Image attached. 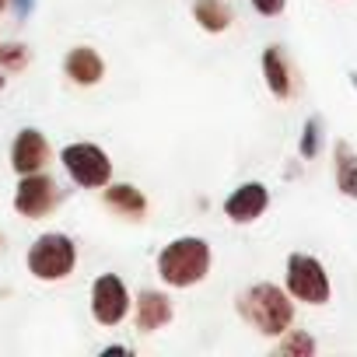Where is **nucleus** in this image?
I'll use <instances>...</instances> for the list:
<instances>
[{"label": "nucleus", "mask_w": 357, "mask_h": 357, "mask_svg": "<svg viewBox=\"0 0 357 357\" xmlns=\"http://www.w3.org/2000/svg\"><path fill=\"white\" fill-rule=\"evenodd\" d=\"M238 308H242V315H245L259 333H266V336L284 333V329L291 326V319H294V308H291L287 294H284L280 287H273V284H256L252 291H245V294L238 298Z\"/></svg>", "instance_id": "f257e3e1"}, {"label": "nucleus", "mask_w": 357, "mask_h": 357, "mask_svg": "<svg viewBox=\"0 0 357 357\" xmlns=\"http://www.w3.org/2000/svg\"><path fill=\"white\" fill-rule=\"evenodd\" d=\"M207 266H211V249L200 238H178L158 256L161 280H168L175 287H190V284L204 280Z\"/></svg>", "instance_id": "f03ea898"}, {"label": "nucleus", "mask_w": 357, "mask_h": 357, "mask_svg": "<svg viewBox=\"0 0 357 357\" xmlns=\"http://www.w3.org/2000/svg\"><path fill=\"white\" fill-rule=\"evenodd\" d=\"M29 270L39 280H63L74 270V245L67 235H43L29 252Z\"/></svg>", "instance_id": "7ed1b4c3"}, {"label": "nucleus", "mask_w": 357, "mask_h": 357, "mask_svg": "<svg viewBox=\"0 0 357 357\" xmlns=\"http://www.w3.org/2000/svg\"><path fill=\"white\" fill-rule=\"evenodd\" d=\"M287 287L298 301H308V305H322L329 301V280H326V270L319 259L312 256H291L287 263Z\"/></svg>", "instance_id": "20e7f679"}, {"label": "nucleus", "mask_w": 357, "mask_h": 357, "mask_svg": "<svg viewBox=\"0 0 357 357\" xmlns=\"http://www.w3.org/2000/svg\"><path fill=\"white\" fill-rule=\"evenodd\" d=\"M63 165H67V172L77 186H105L109 172H112L109 158L95 144H70L63 151Z\"/></svg>", "instance_id": "39448f33"}, {"label": "nucleus", "mask_w": 357, "mask_h": 357, "mask_svg": "<svg viewBox=\"0 0 357 357\" xmlns=\"http://www.w3.org/2000/svg\"><path fill=\"white\" fill-rule=\"evenodd\" d=\"M126 308H130V298H126L123 280L119 277H98V284L91 291V312H95V319L102 326H116V322H123Z\"/></svg>", "instance_id": "423d86ee"}, {"label": "nucleus", "mask_w": 357, "mask_h": 357, "mask_svg": "<svg viewBox=\"0 0 357 357\" xmlns=\"http://www.w3.org/2000/svg\"><path fill=\"white\" fill-rule=\"evenodd\" d=\"M15 207L18 214L25 218H46L53 207H56V183L46 175H29L25 183L18 186V197H15Z\"/></svg>", "instance_id": "0eeeda50"}, {"label": "nucleus", "mask_w": 357, "mask_h": 357, "mask_svg": "<svg viewBox=\"0 0 357 357\" xmlns=\"http://www.w3.org/2000/svg\"><path fill=\"white\" fill-rule=\"evenodd\" d=\"M50 161V144L39 130H25L18 140H15V168L22 175H32L39 172L43 165Z\"/></svg>", "instance_id": "6e6552de"}, {"label": "nucleus", "mask_w": 357, "mask_h": 357, "mask_svg": "<svg viewBox=\"0 0 357 357\" xmlns=\"http://www.w3.org/2000/svg\"><path fill=\"white\" fill-rule=\"evenodd\" d=\"M266 204H270L266 190H263L259 183H249V186H242V190L225 204V211H228L231 221H256V218L266 211Z\"/></svg>", "instance_id": "1a4fd4ad"}, {"label": "nucleus", "mask_w": 357, "mask_h": 357, "mask_svg": "<svg viewBox=\"0 0 357 357\" xmlns=\"http://www.w3.org/2000/svg\"><path fill=\"white\" fill-rule=\"evenodd\" d=\"M168 319H172V305H168L165 294H158V291H144V294L137 298V329L154 333V329H161Z\"/></svg>", "instance_id": "9d476101"}, {"label": "nucleus", "mask_w": 357, "mask_h": 357, "mask_svg": "<svg viewBox=\"0 0 357 357\" xmlns=\"http://www.w3.org/2000/svg\"><path fill=\"white\" fill-rule=\"evenodd\" d=\"M102 56L95 53V50H74L70 56H67V77L70 81H77V84H98L102 81Z\"/></svg>", "instance_id": "9b49d317"}, {"label": "nucleus", "mask_w": 357, "mask_h": 357, "mask_svg": "<svg viewBox=\"0 0 357 357\" xmlns=\"http://www.w3.org/2000/svg\"><path fill=\"white\" fill-rule=\"evenodd\" d=\"M263 70H266V84H270V91H273L277 98H287V95H291V74H287V63H284V56H280L277 46L266 50V56H263Z\"/></svg>", "instance_id": "f8f14e48"}, {"label": "nucleus", "mask_w": 357, "mask_h": 357, "mask_svg": "<svg viewBox=\"0 0 357 357\" xmlns=\"http://www.w3.org/2000/svg\"><path fill=\"white\" fill-rule=\"evenodd\" d=\"M336 186L357 200V154L350 144H336Z\"/></svg>", "instance_id": "ddd939ff"}, {"label": "nucleus", "mask_w": 357, "mask_h": 357, "mask_svg": "<svg viewBox=\"0 0 357 357\" xmlns=\"http://www.w3.org/2000/svg\"><path fill=\"white\" fill-rule=\"evenodd\" d=\"M105 204L116 211V214H123V218H140L144 214V197H140V190H133V186H112V190H105Z\"/></svg>", "instance_id": "4468645a"}, {"label": "nucleus", "mask_w": 357, "mask_h": 357, "mask_svg": "<svg viewBox=\"0 0 357 357\" xmlns=\"http://www.w3.org/2000/svg\"><path fill=\"white\" fill-rule=\"evenodd\" d=\"M193 15H197V22H200L207 32H221V29H228V22H231V15H228V8L221 4V0H197Z\"/></svg>", "instance_id": "2eb2a0df"}, {"label": "nucleus", "mask_w": 357, "mask_h": 357, "mask_svg": "<svg viewBox=\"0 0 357 357\" xmlns=\"http://www.w3.org/2000/svg\"><path fill=\"white\" fill-rule=\"evenodd\" d=\"M25 60H29L25 46H0V67H4V70H22Z\"/></svg>", "instance_id": "dca6fc26"}, {"label": "nucleus", "mask_w": 357, "mask_h": 357, "mask_svg": "<svg viewBox=\"0 0 357 357\" xmlns=\"http://www.w3.org/2000/svg\"><path fill=\"white\" fill-rule=\"evenodd\" d=\"M312 350H315V343H312L305 333H294V336H287V340L280 343V354H305V357H308Z\"/></svg>", "instance_id": "f3484780"}, {"label": "nucleus", "mask_w": 357, "mask_h": 357, "mask_svg": "<svg viewBox=\"0 0 357 357\" xmlns=\"http://www.w3.org/2000/svg\"><path fill=\"white\" fill-rule=\"evenodd\" d=\"M252 8L259 15H280L284 11V0H252Z\"/></svg>", "instance_id": "a211bd4d"}, {"label": "nucleus", "mask_w": 357, "mask_h": 357, "mask_svg": "<svg viewBox=\"0 0 357 357\" xmlns=\"http://www.w3.org/2000/svg\"><path fill=\"white\" fill-rule=\"evenodd\" d=\"M315 130H319V123H308V130H305L308 137H305V144H301L305 154H315Z\"/></svg>", "instance_id": "6ab92c4d"}, {"label": "nucleus", "mask_w": 357, "mask_h": 357, "mask_svg": "<svg viewBox=\"0 0 357 357\" xmlns=\"http://www.w3.org/2000/svg\"><path fill=\"white\" fill-rule=\"evenodd\" d=\"M8 4H11V0H0V11H4V8H8Z\"/></svg>", "instance_id": "aec40b11"}, {"label": "nucleus", "mask_w": 357, "mask_h": 357, "mask_svg": "<svg viewBox=\"0 0 357 357\" xmlns=\"http://www.w3.org/2000/svg\"><path fill=\"white\" fill-rule=\"evenodd\" d=\"M0 88H4V77H0Z\"/></svg>", "instance_id": "412c9836"}]
</instances>
